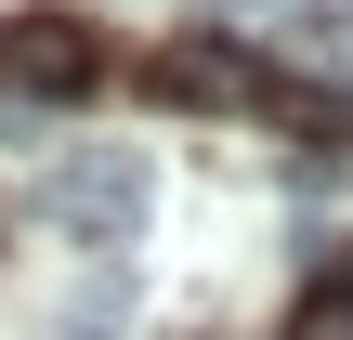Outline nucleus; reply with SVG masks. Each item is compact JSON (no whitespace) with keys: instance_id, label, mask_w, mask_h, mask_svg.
<instances>
[{"instance_id":"4","label":"nucleus","mask_w":353,"mask_h":340,"mask_svg":"<svg viewBox=\"0 0 353 340\" xmlns=\"http://www.w3.org/2000/svg\"><path fill=\"white\" fill-rule=\"evenodd\" d=\"M118 328H131V275H118V262H92V275L52 301V340H118Z\"/></svg>"},{"instance_id":"2","label":"nucleus","mask_w":353,"mask_h":340,"mask_svg":"<svg viewBox=\"0 0 353 340\" xmlns=\"http://www.w3.org/2000/svg\"><path fill=\"white\" fill-rule=\"evenodd\" d=\"M157 105H210V118H236V105H275V79L249 66V39H223V26H183V39H157Z\"/></svg>"},{"instance_id":"3","label":"nucleus","mask_w":353,"mask_h":340,"mask_svg":"<svg viewBox=\"0 0 353 340\" xmlns=\"http://www.w3.org/2000/svg\"><path fill=\"white\" fill-rule=\"evenodd\" d=\"M92 79H105L92 26H65V13H0V92H52V105H79Z\"/></svg>"},{"instance_id":"5","label":"nucleus","mask_w":353,"mask_h":340,"mask_svg":"<svg viewBox=\"0 0 353 340\" xmlns=\"http://www.w3.org/2000/svg\"><path fill=\"white\" fill-rule=\"evenodd\" d=\"M288 340H353V275L301 288V301H288Z\"/></svg>"},{"instance_id":"1","label":"nucleus","mask_w":353,"mask_h":340,"mask_svg":"<svg viewBox=\"0 0 353 340\" xmlns=\"http://www.w3.org/2000/svg\"><path fill=\"white\" fill-rule=\"evenodd\" d=\"M144 210H157V183H144V157H131V144H79V157H52V170H39V223H52V236H79L92 262H118V249L144 236Z\"/></svg>"}]
</instances>
